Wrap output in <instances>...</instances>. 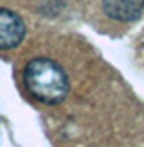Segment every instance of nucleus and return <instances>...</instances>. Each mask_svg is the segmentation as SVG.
<instances>
[{"label":"nucleus","instance_id":"obj_1","mask_svg":"<svg viewBox=\"0 0 144 147\" xmlns=\"http://www.w3.org/2000/svg\"><path fill=\"white\" fill-rule=\"evenodd\" d=\"M24 84L29 95L47 106H54L67 97L70 79L60 63L49 57H34L24 70Z\"/></svg>","mask_w":144,"mask_h":147},{"label":"nucleus","instance_id":"obj_2","mask_svg":"<svg viewBox=\"0 0 144 147\" xmlns=\"http://www.w3.org/2000/svg\"><path fill=\"white\" fill-rule=\"evenodd\" d=\"M25 24L11 9L0 7V50H11L18 47L25 38Z\"/></svg>","mask_w":144,"mask_h":147},{"label":"nucleus","instance_id":"obj_3","mask_svg":"<svg viewBox=\"0 0 144 147\" xmlns=\"http://www.w3.org/2000/svg\"><path fill=\"white\" fill-rule=\"evenodd\" d=\"M103 11L112 20L135 22L144 11V0H103Z\"/></svg>","mask_w":144,"mask_h":147}]
</instances>
